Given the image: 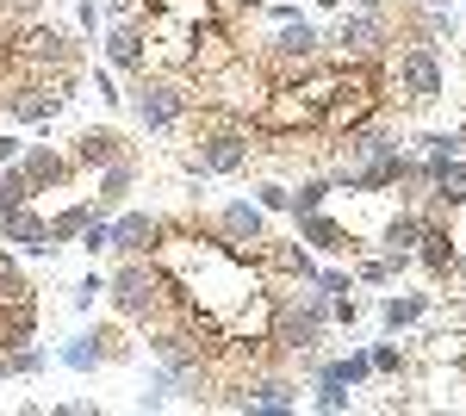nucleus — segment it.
I'll return each mask as SVG.
<instances>
[{"label":"nucleus","mask_w":466,"mask_h":416,"mask_svg":"<svg viewBox=\"0 0 466 416\" xmlns=\"http://www.w3.org/2000/svg\"><path fill=\"white\" fill-rule=\"evenodd\" d=\"M106 292H112V311L125 317V323H144L149 311L168 305V279L156 268V255H118Z\"/></svg>","instance_id":"f257e3e1"},{"label":"nucleus","mask_w":466,"mask_h":416,"mask_svg":"<svg viewBox=\"0 0 466 416\" xmlns=\"http://www.w3.org/2000/svg\"><path fill=\"white\" fill-rule=\"evenodd\" d=\"M6 50H13V63H19L25 75L81 69V44H75L56 19H25V25H13V32H6Z\"/></svg>","instance_id":"f03ea898"},{"label":"nucleus","mask_w":466,"mask_h":416,"mask_svg":"<svg viewBox=\"0 0 466 416\" xmlns=\"http://www.w3.org/2000/svg\"><path fill=\"white\" fill-rule=\"evenodd\" d=\"M323 44H336V56H386V44H398V13L386 0H355Z\"/></svg>","instance_id":"7ed1b4c3"},{"label":"nucleus","mask_w":466,"mask_h":416,"mask_svg":"<svg viewBox=\"0 0 466 416\" xmlns=\"http://www.w3.org/2000/svg\"><path fill=\"white\" fill-rule=\"evenodd\" d=\"M125 100H131V112L144 118L149 131H180V118L193 112V100H199V94H193L180 75H156V69H144L137 81H131V94H125Z\"/></svg>","instance_id":"20e7f679"},{"label":"nucleus","mask_w":466,"mask_h":416,"mask_svg":"<svg viewBox=\"0 0 466 416\" xmlns=\"http://www.w3.org/2000/svg\"><path fill=\"white\" fill-rule=\"evenodd\" d=\"M75 100V69H44V75H19L6 87V118L13 125H44Z\"/></svg>","instance_id":"39448f33"},{"label":"nucleus","mask_w":466,"mask_h":416,"mask_svg":"<svg viewBox=\"0 0 466 416\" xmlns=\"http://www.w3.org/2000/svg\"><path fill=\"white\" fill-rule=\"evenodd\" d=\"M392 87H398V106L404 112H430L441 100V87H448V75H441V50L435 44H404L392 63Z\"/></svg>","instance_id":"423d86ee"},{"label":"nucleus","mask_w":466,"mask_h":416,"mask_svg":"<svg viewBox=\"0 0 466 416\" xmlns=\"http://www.w3.org/2000/svg\"><path fill=\"white\" fill-rule=\"evenodd\" d=\"M261 156L255 149V131L249 125H230V131H206V137H193V149H187V174H243Z\"/></svg>","instance_id":"0eeeda50"},{"label":"nucleus","mask_w":466,"mask_h":416,"mask_svg":"<svg viewBox=\"0 0 466 416\" xmlns=\"http://www.w3.org/2000/svg\"><path fill=\"white\" fill-rule=\"evenodd\" d=\"M410 261H417V268H423L435 286L454 274V261H461V237H454V218H423V237H417V249H410Z\"/></svg>","instance_id":"6e6552de"},{"label":"nucleus","mask_w":466,"mask_h":416,"mask_svg":"<svg viewBox=\"0 0 466 416\" xmlns=\"http://www.w3.org/2000/svg\"><path fill=\"white\" fill-rule=\"evenodd\" d=\"M100 44H106V63H112V69H125V75H144L149 69V32H144V19H106Z\"/></svg>","instance_id":"1a4fd4ad"},{"label":"nucleus","mask_w":466,"mask_h":416,"mask_svg":"<svg viewBox=\"0 0 466 416\" xmlns=\"http://www.w3.org/2000/svg\"><path fill=\"white\" fill-rule=\"evenodd\" d=\"M118 156H131V137H125V131H112V125H87V131L69 143L75 174H100L106 162H118Z\"/></svg>","instance_id":"9d476101"},{"label":"nucleus","mask_w":466,"mask_h":416,"mask_svg":"<svg viewBox=\"0 0 466 416\" xmlns=\"http://www.w3.org/2000/svg\"><path fill=\"white\" fill-rule=\"evenodd\" d=\"M0 243H19V249H32V255H50V261H56V243H50V218H44L37 206L0 211Z\"/></svg>","instance_id":"9b49d317"},{"label":"nucleus","mask_w":466,"mask_h":416,"mask_svg":"<svg viewBox=\"0 0 466 416\" xmlns=\"http://www.w3.org/2000/svg\"><path fill=\"white\" fill-rule=\"evenodd\" d=\"M156 243H162L156 211H118L112 218V255H156Z\"/></svg>","instance_id":"f8f14e48"},{"label":"nucleus","mask_w":466,"mask_h":416,"mask_svg":"<svg viewBox=\"0 0 466 416\" xmlns=\"http://www.w3.org/2000/svg\"><path fill=\"white\" fill-rule=\"evenodd\" d=\"M292 224H299V243L323 249V255H355V249H360V237L349 230V224H336L329 211H299Z\"/></svg>","instance_id":"ddd939ff"},{"label":"nucleus","mask_w":466,"mask_h":416,"mask_svg":"<svg viewBox=\"0 0 466 416\" xmlns=\"http://www.w3.org/2000/svg\"><path fill=\"white\" fill-rule=\"evenodd\" d=\"M19 168H25V180H32L37 193H50V187H69V180H75L69 149H50V143H25Z\"/></svg>","instance_id":"4468645a"},{"label":"nucleus","mask_w":466,"mask_h":416,"mask_svg":"<svg viewBox=\"0 0 466 416\" xmlns=\"http://www.w3.org/2000/svg\"><path fill=\"white\" fill-rule=\"evenodd\" d=\"M212 224L224 230V237H230V243H249V249L268 243V211L255 206V199H230V206H218Z\"/></svg>","instance_id":"2eb2a0df"},{"label":"nucleus","mask_w":466,"mask_h":416,"mask_svg":"<svg viewBox=\"0 0 466 416\" xmlns=\"http://www.w3.org/2000/svg\"><path fill=\"white\" fill-rule=\"evenodd\" d=\"M131 187H137V156H118V162H106V168L94 174V193H87V199L112 218V211L131 199Z\"/></svg>","instance_id":"dca6fc26"},{"label":"nucleus","mask_w":466,"mask_h":416,"mask_svg":"<svg viewBox=\"0 0 466 416\" xmlns=\"http://www.w3.org/2000/svg\"><path fill=\"white\" fill-rule=\"evenodd\" d=\"M417 237H423V211H417V206H398L392 218H386V230H380V255H392L398 268H410Z\"/></svg>","instance_id":"f3484780"},{"label":"nucleus","mask_w":466,"mask_h":416,"mask_svg":"<svg viewBox=\"0 0 466 416\" xmlns=\"http://www.w3.org/2000/svg\"><path fill=\"white\" fill-rule=\"evenodd\" d=\"M430 168V193L448 206H466V156H423Z\"/></svg>","instance_id":"a211bd4d"},{"label":"nucleus","mask_w":466,"mask_h":416,"mask_svg":"<svg viewBox=\"0 0 466 416\" xmlns=\"http://www.w3.org/2000/svg\"><path fill=\"white\" fill-rule=\"evenodd\" d=\"M423 317H430V292H398V299L380 305V330L398 336V330H410V323H423Z\"/></svg>","instance_id":"6ab92c4d"},{"label":"nucleus","mask_w":466,"mask_h":416,"mask_svg":"<svg viewBox=\"0 0 466 416\" xmlns=\"http://www.w3.org/2000/svg\"><path fill=\"white\" fill-rule=\"evenodd\" d=\"M56 360H63V367H75V373H94V367H100L106 354H100V336H94V330H81L75 342L56 348Z\"/></svg>","instance_id":"aec40b11"},{"label":"nucleus","mask_w":466,"mask_h":416,"mask_svg":"<svg viewBox=\"0 0 466 416\" xmlns=\"http://www.w3.org/2000/svg\"><path fill=\"white\" fill-rule=\"evenodd\" d=\"M94 199H75V206H63L56 211V218H50V243L63 249V243H75V237H81V224H87V218H94Z\"/></svg>","instance_id":"412c9836"},{"label":"nucleus","mask_w":466,"mask_h":416,"mask_svg":"<svg viewBox=\"0 0 466 416\" xmlns=\"http://www.w3.org/2000/svg\"><path fill=\"white\" fill-rule=\"evenodd\" d=\"M32 199H37V187L25 180V168H19V162H6V168H0V211L32 206Z\"/></svg>","instance_id":"4be33fe9"},{"label":"nucleus","mask_w":466,"mask_h":416,"mask_svg":"<svg viewBox=\"0 0 466 416\" xmlns=\"http://www.w3.org/2000/svg\"><path fill=\"white\" fill-rule=\"evenodd\" d=\"M329 193H336V180H329V174L299 180V187H292V218H299V211H323V206H329Z\"/></svg>","instance_id":"5701e85b"},{"label":"nucleus","mask_w":466,"mask_h":416,"mask_svg":"<svg viewBox=\"0 0 466 416\" xmlns=\"http://www.w3.org/2000/svg\"><path fill=\"white\" fill-rule=\"evenodd\" d=\"M318 373H329V380H342V385H360L367 373H373V360H367V348H355L349 360H323Z\"/></svg>","instance_id":"b1692460"},{"label":"nucleus","mask_w":466,"mask_h":416,"mask_svg":"<svg viewBox=\"0 0 466 416\" xmlns=\"http://www.w3.org/2000/svg\"><path fill=\"white\" fill-rule=\"evenodd\" d=\"M94 336H100V354H106V360H131V354H137V342H131L118 323H94Z\"/></svg>","instance_id":"393cba45"},{"label":"nucleus","mask_w":466,"mask_h":416,"mask_svg":"<svg viewBox=\"0 0 466 416\" xmlns=\"http://www.w3.org/2000/svg\"><path fill=\"white\" fill-rule=\"evenodd\" d=\"M398 274H404V268H398L392 255H380V261H360L355 268V286H392Z\"/></svg>","instance_id":"a878e982"},{"label":"nucleus","mask_w":466,"mask_h":416,"mask_svg":"<svg viewBox=\"0 0 466 416\" xmlns=\"http://www.w3.org/2000/svg\"><path fill=\"white\" fill-rule=\"evenodd\" d=\"M255 206L268 211V218H274V211H292V187H280V180H261V187H255Z\"/></svg>","instance_id":"bb28decb"},{"label":"nucleus","mask_w":466,"mask_h":416,"mask_svg":"<svg viewBox=\"0 0 466 416\" xmlns=\"http://www.w3.org/2000/svg\"><path fill=\"white\" fill-rule=\"evenodd\" d=\"M360 311H367V305H360L355 292H336V299H329V323H342V330H355Z\"/></svg>","instance_id":"cd10ccee"},{"label":"nucleus","mask_w":466,"mask_h":416,"mask_svg":"<svg viewBox=\"0 0 466 416\" xmlns=\"http://www.w3.org/2000/svg\"><path fill=\"white\" fill-rule=\"evenodd\" d=\"M367 360H373V373H404V348H398V342H373V348H367Z\"/></svg>","instance_id":"c85d7f7f"},{"label":"nucleus","mask_w":466,"mask_h":416,"mask_svg":"<svg viewBox=\"0 0 466 416\" xmlns=\"http://www.w3.org/2000/svg\"><path fill=\"white\" fill-rule=\"evenodd\" d=\"M311 286H323L329 299H336V292H360V286H355V268H318V279H311Z\"/></svg>","instance_id":"c756f323"},{"label":"nucleus","mask_w":466,"mask_h":416,"mask_svg":"<svg viewBox=\"0 0 466 416\" xmlns=\"http://www.w3.org/2000/svg\"><path fill=\"white\" fill-rule=\"evenodd\" d=\"M318 411H349V385L318 373Z\"/></svg>","instance_id":"7c9ffc66"},{"label":"nucleus","mask_w":466,"mask_h":416,"mask_svg":"<svg viewBox=\"0 0 466 416\" xmlns=\"http://www.w3.org/2000/svg\"><path fill=\"white\" fill-rule=\"evenodd\" d=\"M75 19H81V32H87V37L106 32V13H100V0H75Z\"/></svg>","instance_id":"2f4dec72"},{"label":"nucleus","mask_w":466,"mask_h":416,"mask_svg":"<svg viewBox=\"0 0 466 416\" xmlns=\"http://www.w3.org/2000/svg\"><path fill=\"white\" fill-rule=\"evenodd\" d=\"M6 354H13V380H19V373H37V367H44V348H32V342L6 348Z\"/></svg>","instance_id":"473e14b6"},{"label":"nucleus","mask_w":466,"mask_h":416,"mask_svg":"<svg viewBox=\"0 0 466 416\" xmlns=\"http://www.w3.org/2000/svg\"><path fill=\"white\" fill-rule=\"evenodd\" d=\"M100 292H106V279H100V268H94V274H87L81 286H75V311H87V305H94Z\"/></svg>","instance_id":"72a5a7b5"},{"label":"nucleus","mask_w":466,"mask_h":416,"mask_svg":"<svg viewBox=\"0 0 466 416\" xmlns=\"http://www.w3.org/2000/svg\"><path fill=\"white\" fill-rule=\"evenodd\" d=\"M94 94H100V106H118L125 94H118V81H112L106 69H94Z\"/></svg>","instance_id":"f704fd0d"},{"label":"nucleus","mask_w":466,"mask_h":416,"mask_svg":"<svg viewBox=\"0 0 466 416\" xmlns=\"http://www.w3.org/2000/svg\"><path fill=\"white\" fill-rule=\"evenodd\" d=\"M137 6H144V0H100L106 19H137Z\"/></svg>","instance_id":"c9c22d12"},{"label":"nucleus","mask_w":466,"mask_h":416,"mask_svg":"<svg viewBox=\"0 0 466 416\" xmlns=\"http://www.w3.org/2000/svg\"><path fill=\"white\" fill-rule=\"evenodd\" d=\"M19 156H25V137H13V131H0V168H6V162H19Z\"/></svg>","instance_id":"e433bc0d"},{"label":"nucleus","mask_w":466,"mask_h":416,"mask_svg":"<svg viewBox=\"0 0 466 416\" xmlns=\"http://www.w3.org/2000/svg\"><path fill=\"white\" fill-rule=\"evenodd\" d=\"M261 13H268V19H274V25H287V19H299V6H292V0H268V6H261Z\"/></svg>","instance_id":"4c0bfd02"},{"label":"nucleus","mask_w":466,"mask_h":416,"mask_svg":"<svg viewBox=\"0 0 466 416\" xmlns=\"http://www.w3.org/2000/svg\"><path fill=\"white\" fill-rule=\"evenodd\" d=\"M13 380V354H6V348H0V385Z\"/></svg>","instance_id":"58836bf2"},{"label":"nucleus","mask_w":466,"mask_h":416,"mask_svg":"<svg viewBox=\"0 0 466 416\" xmlns=\"http://www.w3.org/2000/svg\"><path fill=\"white\" fill-rule=\"evenodd\" d=\"M454 149H461V156H466V118H461V125H454Z\"/></svg>","instance_id":"ea45409f"},{"label":"nucleus","mask_w":466,"mask_h":416,"mask_svg":"<svg viewBox=\"0 0 466 416\" xmlns=\"http://www.w3.org/2000/svg\"><path fill=\"white\" fill-rule=\"evenodd\" d=\"M230 6H243V13H261V6H268V0H230Z\"/></svg>","instance_id":"a19ab883"},{"label":"nucleus","mask_w":466,"mask_h":416,"mask_svg":"<svg viewBox=\"0 0 466 416\" xmlns=\"http://www.w3.org/2000/svg\"><path fill=\"white\" fill-rule=\"evenodd\" d=\"M336 6H342V0H318V13H336Z\"/></svg>","instance_id":"79ce46f5"},{"label":"nucleus","mask_w":466,"mask_h":416,"mask_svg":"<svg viewBox=\"0 0 466 416\" xmlns=\"http://www.w3.org/2000/svg\"><path fill=\"white\" fill-rule=\"evenodd\" d=\"M461 218H466V206H461Z\"/></svg>","instance_id":"37998d69"}]
</instances>
